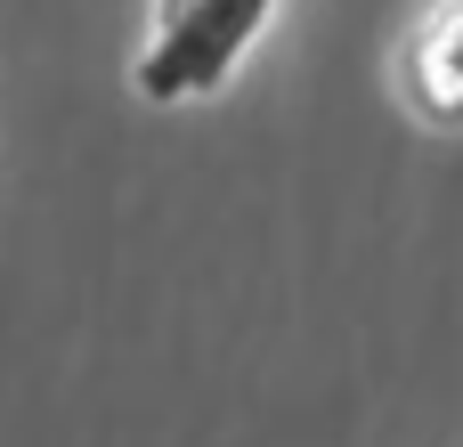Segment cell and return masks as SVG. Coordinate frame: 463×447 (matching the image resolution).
Masks as SVG:
<instances>
[{"mask_svg":"<svg viewBox=\"0 0 463 447\" xmlns=\"http://www.w3.org/2000/svg\"><path fill=\"white\" fill-rule=\"evenodd\" d=\"M277 0H171L155 8V41L130 65V90L146 106H195L220 98L228 73L252 57V41L269 33Z\"/></svg>","mask_w":463,"mask_h":447,"instance_id":"cell-1","label":"cell"},{"mask_svg":"<svg viewBox=\"0 0 463 447\" xmlns=\"http://www.w3.org/2000/svg\"><path fill=\"white\" fill-rule=\"evenodd\" d=\"M399 90L423 122H463V0H439L399 41Z\"/></svg>","mask_w":463,"mask_h":447,"instance_id":"cell-2","label":"cell"},{"mask_svg":"<svg viewBox=\"0 0 463 447\" xmlns=\"http://www.w3.org/2000/svg\"><path fill=\"white\" fill-rule=\"evenodd\" d=\"M155 8H171V0H155Z\"/></svg>","mask_w":463,"mask_h":447,"instance_id":"cell-3","label":"cell"}]
</instances>
